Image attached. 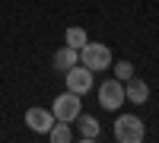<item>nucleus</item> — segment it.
<instances>
[{"mask_svg":"<svg viewBox=\"0 0 159 143\" xmlns=\"http://www.w3.org/2000/svg\"><path fill=\"white\" fill-rule=\"evenodd\" d=\"M80 64L89 67L92 73L108 70V67H111V48L102 45V42H86L83 48H80Z\"/></svg>","mask_w":159,"mask_h":143,"instance_id":"f257e3e1","label":"nucleus"},{"mask_svg":"<svg viewBox=\"0 0 159 143\" xmlns=\"http://www.w3.org/2000/svg\"><path fill=\"white\" fill-rule=\"evenodd\" d=\"M147 127L137 114H118L115 118V140L118 143H143Z\"/></svg>","mask_w":159,"mask_h":143,"instance_id":"f03ea898","label":"nucleus"},{"mask_svg":"<svg viewBox=\"0 0 159 143\" xmlns=\"http://www.w3.org/2000/svg\"><path fill=\"white\" fill-rule=\"evenodd\" d=\"M80 111H83V99H80L76 92H61L54 102H51V114H54L57 121H67V124H73L76 118H80Z\"/></svg>","mask_w":159,"mask_h":143,"instance_id":"7ed1b4c3","label":"nucleus"},{"mask_svg":"<svg viewBox=\"0 0 159 143\" xmlns=\"http://www.w3.org/2000/svg\"><path fill=\"white\" fill-rule=\"evenodd\" d=\"M96 99H99V105H102L105 111H118V108L127 102V99H124V83L118 80V76H111V80H102Z\"/></svg>","mask_w":159,"mask_h":143,"instance_id":"20e7f679","label":"nucleus"},{"mask_svg":"<svg viewBox=\"0 0 159 143\" xmlns=\"http://www.w3.org/2000/svg\"><path fill=\"white\" fill-rule=\"evenodd\" d=\"M64 80H67V89L76 96H86L92 86H96V73H92L89 67H83V64H76V67H70L67 73H64Z\"/></svg>","mask_w":159,"mask_h":143,"instance_id":"39448f33","label":"nucleus"},{"mask_svg":"<svg viewBox=\"0 0 159 143\" xmlns=\"http://www.w3.org/2000/svg\"><path fill=\"white\" fill-rule=\"evenodd\" d=\"M54 114H51L48 108H38V105H32V108H25V124H29V131H35V134H48L51 127H54Z\"/></svg>","mask_w":159,"mask_h":143,"instance_id":"423d86ee","label":"nucleus"},{"mask_svg":"<svg viewBox=\"0 0 159 143\" xmlns=\"http://www.w3.org/2000/svg\"><path fill=\"white\" fill-rule=\"evenodd\" d=\"M51 64H54V70L67 73L70 67H76V64H80V51H76V48H70V45H64V48H57V51H54Z\"/></svg>","mask_w":159,"mask_h":143,"instance_id":"0eeeda50","label":"nucleus"},{"mask_svg":"<svg viewBox=\"0 0 159 143\" xmlns=\"http://www.w3.org/2000/svg\"><path fill=\"white\" fill-rule=\"evenodd\" d=\"M76 127H80V140H83V143L99 140V134H102L99 121L92 118V114H83V111H80V118H76Z\"/></svg>","mask_w":159,"mask_h":143,"instance_id":"6e6552de","label":"nucleus"},{"mask_svg":"<svg viewBox=\"0 0 159 143\" xmlns=\"http://www.w3.org/2000/svg\"><path fill=\"white\" fill-rule=\"evenodd\" d=\"M124 99L134 102V105H143V102L150 99V86L143 80H134V76H130V80L124 83Z\"/></svg>","mask_w":159,"mask_h":143,"instance_id":"1a4fd4ad","label":"nucleus"},{"mask_svg":"<svg viewBox=\"0 0 159 143\" xmlns=\"http://www.w3.org/2000/svg\"><path fill=\"white\" fill-rule=\"evenodd\" d=\"M48 137H51V143H70L73 140V131H70L67 121H54V127L48 131Z\"/></svg>","mask_w":159,"mask_h":143,"instance_id":"9d476101","label":"nucleus"},{"mask_svg":"<svg viewBox=\"0 0 159 143\" xmlns=\"http://www.w3.org/2000/svg\"><path fill=\"white\" fill-rule=\"evenodd\" d=\"M64 42H67L70 48H83L86 42H89V35H86V29H80V25H70V29H67V35H64Z\"/></svg>","mask_w":159,"mask_h":143,"instance_id":"9b49d317","label":"nucleus"},{"mask_svg":"<svg viewBox=\"0 0 159 143\" xmlns=\"http://www.w3.org/2000/svg\"><path fill=\"white\" fill-rule=\"evenodd\" d=\"M115 76H118L121 83H127L130 76H134V64H130V60H118V64H115Z\"/></svg>","mask_w":159,"mask_h":143,"instance_id":"f8f14e48","label":"nucleus"}]
</instances>
